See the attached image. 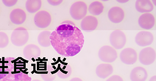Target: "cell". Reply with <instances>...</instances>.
I'll list each match as a JSON object with an SVG mask.
<instances>
[{"mask_svg":"<svg viewBox=\"0 0 156 81\" xmlns=\"http://www.w3.org/2000/svg\"><path fill=\"white\" fill-rule=\"evenodd\" d=\"M104 8V6L102 3L98 1H95L89 5L88 11L93 15H98L103 12Z\"/></svg>","mask_w":156,"mask_h":81,"instance_id":"ffe728a7","label":"cell"},{"mask_svg":"<svg viewBox=\"0 0 156 81\" xmlns=\"http://www.w3.org/2000/svg\"><path fill=\"white\" fill-rule=\"evenodd\" d=\"M136 10L141 13H148L154 9V6L149 0H137L135 4Z\"/></svg>","mask_w":156,"mask_h":81,"instance_id":"e0dca14e","label":"cell"},{"mask_svg":"<svg viewBox=\"0 0 156 81\" xmlns=\"http://www.w3.org/2000/svg\"><path fill=\"white\" fill-rule=\"evenodd\" d=\"M71 72V67L69 64H61L56 74L60 78L64 79L69 76Z\"/></svg>","mask_w":156,"mask_h":81,"instance_id":"44dd1931","label":"cell"},{"mask_svg":"<svg viewBox=\"0 0 156 81\" xmlns=\"http://www.w3.org/2000/svg\"><path fill=\"white\" fill-rule=\"evenodd\" d=\"M124 17V12L120 7L114 6L111 8L108 12V17L112 22L118 23L122 21Z\"/></svg>","mask_w":156,"mask_h":81,"instance_id":"4fadbf2b","label":"cell"},{"mask_svg":"<svg viewBox=\"0 0 156 81\" xmlns=\"http://www.w3.org/2000/svg\"><path fill=\"white\" fill-rule=\"evenodd\" d=\"M29 35L27 30L23 27H19L15 29L11 36L12 43L17 46H21L25 44L28 41Z\"/></svg>","mask_w":156,"mask_h":81,"instance_id":"7a4b0ae2","label":"cell"},{"mask_svg":"<svg viewBox=\"0 0 156 81\" xmlns=\"http://www.w3.org/2000/svg\"><path fill=\"white\" fill-rule=\"evenodd\" d=\"M9 73L8 71H1L0 72V74H9Z\"/></svg>","mask_w":156,"mask_h":81,"instance_id":"f546056e","label":"cell"},{"mask_svg":"<svg viewBox=\"0 0 156 81\" xmlns=\"http://www.w3.org/2000/svg\"><path fill=\"white\" fill-rule=\"evenodd\" d=\"M56 74V72L55 69L51 66L47 65L46 72L41 74V75L44 81H53L55 79Z\"/></svg>","mask_w":156,"mask_h":81,"instance_id":"7402d4cb","label":"cell"},{"mask_svg":"<svg viewBox=\"0 0 156 81\" xmlns=\"http://www.w3.org/2000/svg\"><path fill=\"white\" fill-rule=\"evenodd\" d=\"M51 32L48 31H44L41 32L37 38L39 44L43 47H47L51 45L50 36Z\"/></svg>","mask_w":156,"mask_h":81,"instance_id":"ac0fdd59","label":"cell"},{"mask_svg":"<svg viewBox=\"0 0 156 81\" xmlns=\"http://www.w3.org/2000/svg\"><path fill=\"white\" fill-rule=\"evenodd\" d=\"M98 55L102 61L106 63L113 62L117 57L116 50L108 45H105L101 47L98 51Z\"/></svg>","mask_w":156,"mask_h":81,"instance_id":"277c9868","label":"cell"},{"mask_svg":"<svg viewBox=\"0 0 156 81\" xmlns=\"http://www.w3.org/2000/svg\"><path fill=\"white\" fill-rule=\"evenodd\" d=\"M126 40L124 33L119 30L113 31L110 36L109 40L111 44L117 49L122 48L126 43Z\"/></svg>","mask_w":156,"mask_h":81,"instance_id":"5b68a950","label":"cell"},{"mask_svg":"<svg viewBox=\"0 0 156 81\" xmlns=\"http://www.w3.org/2000/svg\"><path fill=\"white\" fill-rule=\"evenodd\" d=\"M9 18L13 24H20L25 21L26 15L23 10L20 8H16L10 12Z\"/></svg>","mask_w":156,"mask_h":81,"instance_id":"5bb4252c","label":"cell"},{"mask_svg":"<svg viewBox=\"0 0 156 81\" xmlns=\"http://www.w3.org/2000/svg\"><path fill=\"white\" fill-rule=\"evenodd\" d=\"M9 42L7 35L3 32L0 31V48H3L6 47Z\"/></svg>","mask_w":156,"mask_h":81,"instance_id":"603a6c76","label":"cell"},{"mask_svg":"<svg viewBox=\"0 0 156 81\" xmlns=\"http://www.w3.org/2000/svg\"><path fill=\"white\" fill-rule=\"evenodd\" d=\"M31 81H41L40 80H38V79H34V80H32Z\"/></svg>","mask_w":156,"mask_h":81,"instance_id":"1f68e13d","label":"cell"},{"mask_svg":"<svg viewBox=\"0 0 156 81\" xmlns=\"http://www.w3.org/2000/svg\"><path fill=\"white\" fill-rule=\"evenodd\" d=\"M120 58L123 63L127 65L133 64L137 60V53L133 48H126L121 51L120 54Z\"/></svg>","mask_w":156,"mask_h":81,"instance_id":"ba28073f","label":"cell"},{"mask_svg":"<svg viewBox=\"0 0 156 81\" xmlns=\"http://www.w3.org/2000/svg\"><path fill=\"white\" fill-rule=\"evenodd\" d=\"M47 1L50 4L53 6H56L60 4L63 1L62 0H49Z\"/></svg>","mask_w":156,"mask_h":81,"instance_id":"484cf974","label":"cell"},{"mask_svg":"<svg viewBox=\"0 0 156 81\" xmlns=\"http://www.w3.org/2000/svg\"><path fill=\"white\" fill-rule=\"evenodd\" d=\"M149 81H156V76H152Z\"/></svg>","mask_w":156,"mask_h":81,"instance_id":"83f0119b","label":"cell"},{"mask_svg":"<svg viewBox=\"0 0 156 81\" xmlns=\"http://www.w3.org/2000/svg\"><path fill=\"white\" fill-rule=\"evenodd\" d=\"M155 22V18L151 14L146 13L141 15L138 20L139 26L142 28L148 30L152 28Z\"/></svg>","mask_w":156,"mask_h":81,"instance_id":"7c38bea8","label":"cell"},{"mask_svg":"<svg viewBox=\"0 0 156 81\" xmlns=\"http://www.w3.org/2000/svg\"></svg>","mask_w":156,"mask_h":81,"instance_id":"d6a6232c","label":"cell"},{"mask_svg":"<svg viewBox=\"0 0 156 81\" xmlns=\"http://www.w3.org/2000/svg\"><path fill=\"white\" fill-rule=\"evenodd\" d=\"M98 23V20L95 17L88 15L82 19L80 23V27L83 31H91L96 28Z\"/></svg>","mask_w":156,"mask_h":81,"instance_id":"8fae6325","label":"cell"},{"mask_svg":"<svg viewBox=\"0 0 156 81\" xmlns=\"http://www.w3.org/2000/svg\"><path fill=\"white\" fill-rule=\"evenodd\" d=\"M50 39L51 45L56 52L67 57L79 53L84 41L81 31L70 21H64L58 25L51 33Z\"/></svg>","mask_w":156,"mask_h":81,"instance_id":"6da1fadb","label":"cell"},{"mask_svg":"<svg viewBox=\"0 0 156 81\" xmlns=\"http://www.w3.org/2000/svg\"><path fill=\"white\" fill-rule=\"evenodd\" d=\"M147 77L146 70L141 66L134 68L131 71L130 76L131 81H145Z\"/></svg>","mask_w":156,"mask_h":81,"instance_id":"9a60e30c","label":"cell"},{"mask_svg":"<svg viewBox=\"0 0 156 81\" xmlns=\"http://www.w3.org/2000/svg\"><path fill=\"white\" fill-rule=\"evenodd\" d=\"M41 53V50L39 47L33 44H30L26 46L23 51L24 57L27 60H30L39 57Z\"/></svg>","mask_w":156,"mask_h":81,"instance_id":"30bf717a","label":"cell"},{"mask_svg":"<svg viewBox=\"0 0 156 81\" xmlns=\"http://www.w3.org/2000/svg\"><path fill=\"white\" fill-rule=\"evenodd\" d=\"M106 81H123L122 79L119 76L117 75H113L109 78Z\"/></svg>","mask_w":156,"mask_h":81,"instance_id":"d4e9b609","label":"cell"},{"mask_svg":"<svg viewBox=\"0 0 156 81\" xmlns=\"http://www.w3.org/2000/svg\"><path fill=\"white\" fill-rule=\"evenodd\" d=\"M20 72V71H14V72H11V73L12 74H16L17 73H19Z\"/></svg>","mask_w":156,"mask_h":81,"instance_id":"f1b7e54d","label":"cell"},{"mask_svg":"<svg viewBox=\"0 0 156 81\" xmlns=\"http://www.w3.org/2000/svg\"><path fill=\"white\" fill-rule=\"evenodd\" d=\"M135 40L138 45L144 47L152 43L154 40V37L152 33L149 31H141L136 34Z\"/></svg>","mask_w":156,"mask_h":81,"instance_id":"9c48e42d","label":"cell"},{"mask_svg":"<svg viewBox=\"0 0 156 81\" xmlns=\"http://www.w3.org/2000/svg\"><path fill=\"white\" fill-rule=\"evenodd\" d=\"M87 6L82 1H78L74 3L71 6L69 13L71 17L76 20L83 19L87 12Z\"/></svg>","mask_w":156,"mask_h":81,"instance_id":"3957f363","label":"cell"},{"mask_svg":"<svg viewBox=\"0 0 156 81\" xmlns=\"http://www.w3.org/2000/svg\"><path fill=\"white\" fill-rule=\"evenodd\" d=\"M69 81H83V80L79 78L74 77L71 79Z\"/></svg>","mask_w":156,"mask_h":81,"instance_id":"4316f807","label":"cell"},{"mask_svg":"<svg viewBox=\"0 0 156 81\" xmlns=\"http://www.w3.org/2000/svg\"><path fill=\"white\" fill-rule=\"evenodd\" d=\"M4 4L7 7H12L16 4L17 0H3L2 1Z\"/></svg>","mask_w":156,"mask_h":81,"instance_id":"cb8c5ba5","label":"cell"},{"mask_svg":"<svg viewBox=\"0 0 156 81\" xmlns=\"http://www.w3.org/2000/svg\"><path fill=\"white\" fill-rule=\"evenodd\" d=\"M51 21V15L47 11L41 10L35 15L34 21L35 24L39 28H44L48 27Z\"/></svg>","mask_w":156,"mask_h":81,"instance_id":"8992f818","label":"cell"},{"mask_svg":"<svg viewBox=\"0 0 156 81\" xmlns=\"http://www.w3.org/2000/svg\"><path fill=\"white\" fill-rule=\"evenodd\" d=\"M113 70L112 66L108 63H101L97 67L96 73L99 77L105 79L113 73Z\"/></svg>","mask_w":156,"mask_h":81,"instance_id":"2e32d148","label":"cell"},{"mask_svg":"<svg viewBox=\"0 0 156 81\" xmlns=\"http://www.w3.org/2000/svg\"><path fill=\"white\" fill-rule=\"evenodd\" d=\"M41 4V0H27L26 2L25 7L28 12L33 13L40 9Z\"/></svg>","mask_w":156,"mask_h":81,"instance_id":"d6986e66","label":"cell"},{"mask_svg":"<svg viewBox=\"0 0 156 81\" xmlns=\"http://www.w3.org/2000/svg\"><path fill=\"white\" fill-rule=\"evenodd\" d=\"M19 59H20V57H18L16 59H15L14 60H13L11 62L12 63L15 62L17 60H18Z\"/></svg>","mask_w":156,"mask_h":81,"instance_id":"4dcf8cb0","label":"cell"},{"mask_svg":"<svg viewBox=\"0 0 156 81\" xmlns=\"http://www.w3.org/2000/svg\"><path fill=\"white\" fill-rule=\"evenodd\" d=\"M156 52L151 47H147L142 49L139 55V59L140 63L145 65L152 63L156 59Z\"/></svg>","mask_w":156,"mask_h":81,"instance_id":"52a82bcc","label":"cell"}]
</instances>
